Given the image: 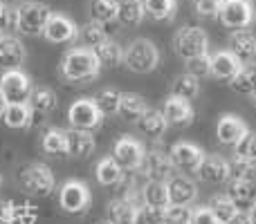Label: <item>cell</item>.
Returning a JSON list of instances; mask_svg holds the SVG:
<instances>
[{"label": "cell", "mask_w": 256, "mask_h": 224, "mask_svg": "<svg viewBox=\"0 0 256 224\" xmlns=\"http://www.w3.org/2000/svg\"><path fill=\"white\" fill-rule=\"evenodd\" d=\"M200 92V79H196V76H191L189 72H182V74H178L176 79H173L171 83V94L178 99H184V101L191 103V99H196Z\"/></svg>", "instance_id": "obj_32"}, {"label": "cell", "mask_w": 256, "mask_h": 224, "mask_svg": "<svg viewBox=\"0 0 256 224\" xmlns=\"http://www.w3.org/2000/svg\"><path fill=\"white\" fill-rule=\"evenodd\" d=\"M230 83H232V90H234L236 94L252 99L256 94V61L245 63V65L240 67V72L230 81Z\"/></svg>", "instance_id": "obj_26"}, {"label": "cell", "mask_w": 256, "mask_h": 224, "mask_svg": "<svg viewBox=\"0 0 256 224\" xmlns=\"http://www.w3.org/2000/svg\"><path fill=\"white\" fill-rule=\"evenodd\" d=\"M79 38L84 40V47L94 49V47H99V45L108 38V34H106V29H104V25L90 20L88 25H84V29L79 31Z\"/></svg>", "instance_id": "obj_40"}, {"label": "cell", "mask_w": 256, "mask_h": 224, "mask_svg": "<svg viewBox=\"0 0 256 224\" xmlns=\"http://www.w3.org/2000/svg\"><path fill=\"white\" fill-rule=\"evenodd\" d=\"M227 184H230L227 195L234 200L238 211H250L256 204V184H252V182H236V180H230Z\"/></svg>", "instance_id": "obj_25"}, {"label": "cell", "mask_w": 256, "mask_h": 224, "mask_svg": "<svg viewBox=\"0 0 256 224\" xmlns=\"http://www.w3.org/2000/svg\"><path fill=\"white\" fill-rule=\"evenodd\" d=\"M191 224H220L218 218L212 213L209 207H198L191 209Z\"/></svg>", "instance_id": "obj_47"}, {"label": "cell", "mask_w": 256, "mask_h": 224, "mask_svg": "<svg viewBox=\"0 0 256 224\" xmlns=\"http://www.w3.org/2000/svg\"><path fill=\"white\" fill-rule=\"evenodd\" d=\"M27 103H30L32 112H34V119L36 117H43L45 119V114H50L54 108H56L58 99H56V94H54L50 88H45V85H36V88H32Z\"/></svg>", "instance_id": "obj_24"}, {"label": "cell", "mask_w": 256, "mask_h": 224, "mask_svg": "<svg viewBox=\"0 0 256 224\" xmlns=\"http://www.w3.org/2000/svg\"><path fill=\"white\" fill-rule=\"evenodd\" d=\"M4 9H7V4H4L2 0H0V20H2V13H4Z\"/></svg>", "instance_id": "obj_51"}, {"label": "cell", "mask_w": 256, "mask_h": 224, "mask_svg": "<svg viewBox=\"0 0 256 224\" xmlns=\"http://www.w3.org/2000/svg\"><path fill=\"white\" fill-rule=\"evenodd\" d=\"M144 146L140 144L132 137H120L112 146V155L110 157L115 159L117 164L122 166V171H140L142 162H144Z\"/></svg>", "instance_id": "obj_11"}, {"label": "cell", "mask_w": 256, "mask_h": 224, "mask_svg": "<svg viewBox=\"0 0 256 224\" xmlns=\"http://www.w3.org/2000/svg\"><path fill=\"white\" fill-rule=\"evenodd\" d=\"M227 224H252V220H250V213L248 211H238Z\"/></svg>", "instance_id": "obj_48"}, {"label": "cell", "mask_w": 256, "mask_h": 224, "mask_svg": "<svg viewBox=\"0 0 256 224\" xmlns=\"http://www.w3.org/2000/svg\"><path fill=\"white\" fill-rule=\"evenodd\" d=\"M99 72H102V65H99L94 52L88 47L70 49L61 61L63 79L72 81V83H90L99 76Z\"/></svg>", "instance_id": "obj_1"}, {"label": "cell", "mask_w": 256, "mask_h": 224, "mask_svg": "<svg viewBox=\"0 0 256 224\" xmlns=\"http://www.w3.org/2000/svg\"><path fill=\"white\" fill-rule=\"evenodd\" d=\"M252 103H254V108H256V94H254V97H252Z\"/></svg>", "instance_id": "obj_53"}, {"label": "cell", "mask_w": 256, "mask_h": 224, "mask_svg": "<svg viewBox=\"0 0 256 224\" xmlns=\"http://www.w3.org/2000/svg\"><path fill=\"white\" fill-rule=\"evenodd\" d=\"M94 177H97V182L102 186H117L124 180V171L112 157H104L94 166Z\"/></svg>", "instance_id": "obj_29"}, {"label": "cell", "mask_w": 256, "mask_h": 224, "mask_svg": "<svg viewBox=\"0 0 256 224\" xmlns=\"http://www.w3.org/2000/svg\"><path fill=\"white\" fill-rule=\"evenodd\" d=\"M0 36H2V31H0Z\"/></svg>", "instance_id": "obj_55"}, {"label": "cell", "mask_w": 256, "mask_h": 224, "mask_svg": "<svg viewBox=\"0 0 256 224\" xmlns=\"http://www.w3.org/2000/svg\"><path fill=\"white\" fill-rule=\"evenodd\" d=\"M14 2H18V0H14Z\"/></svg>", "instance_id": "obj_54"}, {"label": "cell", "mask_w": 256, "mask_h": 224, "mask_svg": "<svg viewBox=\"0 0 256 224\" xmlns=\"http://www.w3.org/2000/svg\"><path fill=\"white\" fill-rule=\"evenodd\" d=\"M146 11L142 0H120V11H117V20L126 27H135L144 20Z\"/></svg>", "instance_id": "obj_34"}, {"label": "cell", "mask_w": 256, "mask_h": 224, "mask_svg": "<svg viewBox=\"0 0 256 224\" xmlns=\"http://www.w3.org/2000/svg\"><path fill=\"white\" fill-rule=\"evenodd\" d=\"M25 45L16 38V36H0V67L4 72L9 70H20V65L25 63Z\"/></svg>", "instance_id": "obj_17"}, {"label": "cell", "mask_w": 256, "mask_h": 224, "mask_svg": "<svg viewBox=\"0 0 256 224\" xmlns=\"http://www.w3.org/2000/svg\"><path fill=\"white\" fill-rule=\"evenodd\" d=\"M191 2H194V0H191Z\"/></svg>", "instance_id": "obj_56"}, {"label": "cell", "mask_w": 256, "mask_h": 224, "mask_svg": "<svg viewBox=\"0 0 256 224\" xmlns=\"http://www.w3.org/2000/svg\"><path fill=\"white\" fill-rule=\"evenodd\" d=\"M173 49L182 61H189V58L202 56L209 52V38L200 27H182L173 38Z\"/></svg>", "instance_id": "obj_4"}, {"label": "cell", "mask_w": 256, "mask_h": 224, "mask_svg": "<svg viewBox=\"0 0 256 224\" xmlns=\"http://www.w3.org/2000/svg\"><path fill=\"white\" fill-rule=\"evenodd\" d=\"M207 207L212 209V213L218 218V222H220V224H227V222L232 220V218L236 216V213H238V207H236L234 200H232L227 193L214 195V198L209 200Z\"/></svg>", "instance_id": "obj_35"}, {"label": "cell", "mask_w": 256, "mask_h": 224, "mask_svg": "<svg viewBox=\"0 0 256 224\" xmlns=\"http://www.w3.org/2000/svg\"><path fill=\"white\" fill-rule=\"evenodd\" d=\"M20 186L27 195H34V198H48L54 189H56V177L50 171V166L40 162H32L27 166L20 168Z\"/></svg>", "instance_id": "obj_2"}, {"label": "cell", "mask_w": 256, "mask_h": 224, "mask_svg": "<svg viewBox=\"0 0 256 224\" xmlns=\"http://www.w3.org/2000/svg\"><path fill=\"white\" fill-rule=\"evenodd\" d=\"M164 220V209H153V207H142L137 224H162Z\"/></svg>", "instance_id": "obj_46"}, {"label": "cell", "mask_w": 256, "mask_h": 224, "mask_svg": "<svg viewBox=\"0 0 256 224\" xmlns=\"http://www.w3.org/2000/svg\"><path fill=\"white\" fill-rule=\"evenodd\" d=\"M248 132V123L236 114H222L216 123V137L222 146H236Z\"/></svg>", "instance_id": "obj_16"}, {"label": "cell", "mask_w": 256, "mask_h": 224, "mask_svg": "<svg viewBox=\"0 0 256 224\" xmlns=\"http://www.w3.org/2000/svg\"><path fill=\"white\" fill-rule=\"evenodd\" d=\"M43 36H45V40H50V43H56V45L74 43V40L79 38V27H76V22L72 20L70 16H66V13H54L52 11L48 25H45Z\"/></svg>", "instance_id": "obj_12"}, {"label": "cell", "mask_w": 256, "mask_h": 224, "mask_svg": "<svg viewBox=\"0 0 256 224\" xmlns=\"http://www.w3.org/2000/svg\"><path fill=\"white\" fill-rule=\"evenodd\" d=\"M234 157H240V159H250V162H256V132L250 130L238 144L234 146Z\"/></svg>", "instance_id": "obj_43"}, {"label": "cell", "mask_w": 256, "mask_h": 224, "mask_svg": "<svg viewBox=\"0 0 256 224\" xmlns=\"http://www.w3.org/2000/svg\"><path fill=\"white\" fill-rule=\"evenodd\" d=\"M52 9L43 2H22L18 7V31L27 36H43Z\"/></svg>", "instance_id": "obj_5"}, {"label": "cell", "mask_w": 256, "mask_h": 224, "mask_svg": "<svg viewBox=\"0 0 256 224\" xmlns=\"http://www.w3.org/2000/svg\"><path fill=\"white\" fill-rule=\"evenodd\" d=\"M124 65L135 74H148L160 65V49L148 38H135L124 49Z\"/></svg>", "instance_id": "obj_3"}, {"label": "cell", "mask_w": 256, "mask_h": 224, "mask_svg": "<svg viewBox=\"0 0 256 224\" xmlns=\"http://www.w3.org/2000/svg\"><path fill=\"white\" fill-rule=\"evenodd\" d=\"M92 52H94V56H97V61L102 67H117L124 63V49H122V45L115 43L112 38H106L99 47H94Z\"/></svg>", "instance_id": "obj_31"}, {"label": "cell", "mask_w": 256, "mask_h": 224, "mask_svg": "<svg viewBox=\"0 0 256 224\" xmlns=\"http://www.w3.org/2000/svg\"><path fill=\"white\" fill-rule=\"evenodd\" d=\"M97 224H112V222H108V220H102V222H97Z\"/></svg>", "instance_id": "obj_52"}, {"label": "cell", "mask_w": 256, "mask_h": 224, "mask_svg": "<svg viewBox=\"0 0 256 224\" xmlns=\"http://www.w3.org/2000/svg\"><path fill=\"white\" fill-rule=\"evenodd\" d=\"M240 63H252L256 58V36L250 29H234L230 34V49Z\"/></svg>", "instance_id": "obj_19"}, {"label": "cell", "mask_w": 256, "mask_h": 224, "mask_svg": "<svg viewBox=\"0 0 256 224\" xmlns=\"http://www.w3.org/2000/svg\"><path fill=\"white\" fill-rule=\"evenodd\" d=\"M230 180H236V182H252V184H256V162L234 157V159L230 162Z\"/></svg>", "instance_id": "obj_38"}, {"label": "cell", "mask_w": 256, "mask_h": 224, "mask_svg": "<svg viewBox=\"0 0 256 224\" xmlns=\"http://www.w3.org/2000/svg\"><path fill=\"white\" fill-rule=\"evenodd\" d=\"M148 110V106H146V101L140 97V94L135 92H122V101H120V117L124 119V121H140L142 117L146 114Z\"/></svg>", "instance_id": "obj_28"}, {"label": "cell", "mask_w": 256, "mask_h": 224, "mask_svg": "<svg viewBox=\"0 0 256 224\" xmlns=\"http://www.w3.org/2000/svg\"><path fill=\"white\" fill-rule=\"evenodd\" d=\"M117 11H120V0H90V20L99 22V25H110L117 20Z\"/></svg>", "instance_id": "obj_30"}, {"label": "cell", "mask_w": 256, "mask_h": 224, "mask_svg": "<svg viewBox=\"0 0 256 224\" xmlns=\"http://www.w3.org/2000/svg\"><path fill=\"white\" fill-rule=\"evenodd\" d=\"M2 123L7 128L20 130V128H30L34 123V112H32L30 103L27 101H12L7 103V108L2 110Z\"/></svg>", "instance_id": "obj_21"}, {"label": "cell", "mask_w": 256, "mask_h": 224, "mask_svg": "<svg viewBox=\"0 0 256 224\" xmlns=\"http://www.w3.org/2000/svg\"><path fill=\"white\" fill-rule=\"evenodd\" d=\"M186 72L196 79H204V76H212V56L209 54H202V56H196L184 61Z\"/></svg>", "instance_id": "obj_41"}, {"label": "cell", "mask_w": 256, "mask_h": 224, "mask_svg": "<svg viewBox=\"0 0 256 224\" xmlns=\"http://www.w3.org/2000/svg\"><path fill=\"white\" fill-rule=\"evenodd\" d=\"M142 207H144V204H142V198H135L132 193H128L126 198H117L108 204L106 220L112 222V224H137Z\"/></svg>", "instance_id": "obj_13"}, {"label": "cell", "mask_w": 256, "mask_h": 224, "mask_svg": "<svg viewBox=\"0 0 256 224\" xmlns=\"http://www.w3.org/2000/svg\"><path fill=\"white\" fill-rule=\"evenodd\" d=\"M168 157H171V162H173V168L180 171L182 175H186V173H198L200 164H202V159H204V153H202V148L196 144L178 141V144L171 146Z\"/></svg>", "instance_id": "obj_10"}, {"label": "cell", "mask_w": 256, "mask_h": 224, "mask_svg": "<svg viewBox=\"0 0 256 224\" xmlns=\"http://www.w3.org/2000/svg\"><path fill=\"white\" fill-rule=\"evenodd\" d=\"M240 67H243V63H240L232 52H227V49L216 52L212 56V76L214 79L232 81L240 72Z\"/></svg>", "instance_id": "obj_22"}, {"label": "cell", "mask_w": 256, "mask_h": 224, "mask_svg": "<svg viewBox=\"0 0 256 224\" xmlns=\"http://www.w3.org/2000/svg\"><path fill=\"white\" fill-rule=\"evenodd\" d=\"M142 4L146 16H150L153 20H171L178 9L176 0H142Z\"/></svg>", "instance_id": "obj_36"}, {"label": "cell", "mask_w": 256, "mask_h": 224, "mask_svg": "<svg viewBox=\"0 0 256 224\" xmlns=\"http://www.w3.org/2000/svg\"><path fill=\"white\" fill-rule=\"evenodd\" d=\"M162 224H191V207H176V204H168V207L164 209Z\"/></svg>", "instance_id": "obj_42"}, {"label": "cell", "mask_w": 256, "mask_h": 224, "mask_svg": "<svg viewBox=\"0 0 256 224\" xmlns=\"http://www.w3.org/2000/svg\"><path fill=\"white\" fill-rule=\"evenodd\" d=\"M92 202V193H90L88 184L81 180H68L63 182L61 191H58V204L66 213H86Z\"/></svg>", "instance_id": "obj_6"}, {"label": "cell", "mask_w": 256, "mask_h": 224, "mask_svg": "<svg viewBox=\"0 0 256 224\" xmlns=\"http://www.w3.org/2000/svg\"><path fill=\"white\" fill-rule=\"evenodd\" d=\"M142 204L153 209H166L171 204L166 182H146L142 189Z\"/></svg>", "instance_id": "obj_27"}, {"label": "cell", "mask_w": 256, "mask_h": 224, "mask_svg": "<svg viewBox=\"0 0 256 224\" xmlns=\"http://www.w3.org/2000/svg\"><path fill=\"white\" fill-rule=\"evenodd\" d=\"M198 177L207 184H227L230 182V162L218 155H204L198 168Z\"/></svg>", "instance_id": "obj_18"}, {"label": "cell", "mask_w": 256, "mask_h": 224, "mask_svg": "<svg viewBox=\"0 0 256 224\" xmlns=\"http://www.w3.org/2000/svg\"><path fill=\"white\" fill-rule=\"evenodd\" d=\"M137 126H140V130L144 132L146 137H150V139H160V137L166 132L168 123H166V119H164L162 110H150L148 108L144 117L137 121Z\"/></svg>", "instance_id": "obj_33"}, {"label": "cell", "mask_w": 256, "mask_h": 224, "mask_svg": "<svg viewBox=\"0 0 256 224\" xmlns=\"http://www.w3.org/2000/svg\"><path fill=\"white\" fill-rule=\"evenodd\" d=\"M32 79L20 70H9L0 76V90L4 92L7 101H27L32 92Z\"/></svg>", "instance_id": "obj_14"}, {"label": "cell", "mask_w": 256, "mask_h": 224, "mask_svg": "<svg viewBox=\"0 0 256 224\" xmlns=\"http://www.w3.org/2000/svg\"><path fill=\"white\" fill-rule=\"evenodd\" d=\"M225 0H194V9L198 16L202 18H214L220 13V7Z\"/></svg>", "instance_id": "obj_44"}, {"label": "cell", "mask_w": 256, "mask_h": 224, "mask_svg": "<svg viewBox=\"0 0 256 224\" xmlns=\"http://www.w3.org/2000/svg\"><path fill=\"white\" fill-rule=\"evenodd\" d=\"M0 31L7 36L18 34V7H7L0 20Z\"/></svg>", "instance_id": "obj_45"}, {"label": "cell", "mask_w": 256, "mask_h": 224, "mask_svg": "<svg viewBox=\"0 0 256 224\" xmlns=\"http://www.w3.org/2000/svg\"><path fill=\"white\" fill-rule=\"evenodd\" d=\"M248 213H250V220H252V224H256V204H254L252 209H250Z\"/></svg>", "instance_id": "obj_50"}, {"label": "cell", "mask_w": 256, "mask_h": 224, "mask_svg": "<svg viewBox=\"0 0 256 224\" xmlns=\"http://www.w3.org/2000/svg\"><path fill=\"white\" fill-rule=\"evenodd\" d=\"M68 121H70V126L74 128V130L92 132L104 123V114L99 112L94 99L84 97V99H76V101L68 108Z\"/></svg>", "instance_id": "obj_7"}, {"label": "cell", "mask_w": 256, "mask_h": 224, "mask_svg": "<svg viewBox=\"0 0 256 224\" xmlns=\"http://www.w3.org/2000/svg\"><path fill=\"white\" fill-rule=\"evenodd\" d=\"M7 97H4V92H2V90H0V114H2V110H4V108H7Z\"/></svg>", "instance_id": "obj_49"}, {"label": "cell", "mask_w": 256, "mask_h": 224, "mask_svg": "<svg viewBox=\"0 0 256 224\" xmlns=\"http://www.w3.org/2000/svg\"><path fill=\"white\" fill-rule=\"evenodd\" d=\"M140 173L148 182H168L176 175V168H173V162H171V157H168V153H164V150H160V148H153L144 155Z\"/></svg>", "instance_id": "obj_9"}, {"label": "cell", "mask_w": 256, "mask_h": 224, "mask_svg": "<svg viewBox=\"0 0 256 224\" xmlns=\"http://www.w3.org/2000/svg\"><path fill=\"white\" fill-rule=\"evenodd\" d=\"M220 22L225 27L234 29H250V25L254 22L256 11L254 4L250 0H225L220 7V13H218Z\"/></svg>", "instance_id": "obj_8"}, {"label": "cell", "mask_w": 256, "mask_h": 224, "mask_svg": "<svg viewBox=\"0 0 256 224\" xmlns=\"http://www.w3.org/2000/svg\"><path fill=\"white\" fill-rule=\"evenodd\" d=\"M120 101H122V92L115 88H104L102 92H97V97H94V103H97L99 112H102L104 117H110V114L120 112Z\"/></svg>", "instance_id": "obj_37"}, {"label": "cell", "mask_w": 256, "mask_h": 224, "mask_svg": "<svg viewBox=\"0 0 256 224\" xmlns=\"http://www.w3.org/2000/svg\"><path fill=\"white\" fill-rule=\"evenodd\" d=\"M166 186H168V200L176 207H191L196 202V198H198V186L186 175H173L166 182Z\"/></svg>", "instance_id": "obj_15"}, {"label": "cell", "mask_w": 256, "mask_h": 224, "mask_svg": "<svg viewBox=\"0 0 256 224\" xmlns=\"http://www.w3.org/2000/svg\"><path fill=\"white\" fill-rule=\"evenodd\" d=\"M43 150L48 155H68L66 130H61V128H50L43 135Z\"/></svg>", "instance_id": "obj_39"}, {"label": "cell", "mask_w": 256, "mask_h": 224, "mask_svg": "<svg viewBox=\"0 0 256 224\" xmlns=\"http://www.w3.org/2000/svg\"><path fill=\"white\" fill-rule=\"evenodd\" d=\"M162 114L168 126H189L194 121V108H191V103L184 101V99L173 97V94H168L164 99Z\"/></svg>", "instance_id": "obj_20"}, {"label": "cell", "mask_w": 256, "mask_h": 224, "mask_svg": "<svg viewBox=\"0 0 256 224\" xmlns=\"http://www.w3.org/2000/svg\"><path fill=\"white\" fill-rule=\"evenodd\" d=\"M66 141H68V155H70V157H88L94 150V146H97L92 132L74 130V128L66 130Z\"/></svg>", "instance_id": "obj_23"}]
</instances>
